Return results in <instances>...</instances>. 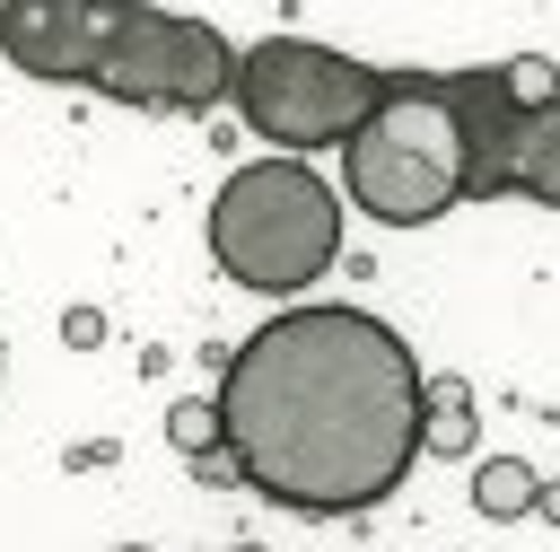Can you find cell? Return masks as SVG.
<instances>
[{"mask_svg": "<svg viewBox=\"0 0 560 552\" xmlns=\"http://www.w3.org/2000/svg\"><path fill=\"white\" fill-rule=\"evenodd\" d=\"M166 438H175V447H184L192 464H210V456H219V412H210L201 394H184V403L166 412Z\"/></svg>", "mask_w": 560, "mask_h": 552, "instance_id": "8fae6325", "label": "cell"}, {"mask_svg": "<svg viewBox=\"0 0 560 552\" xmlns=\"http://www.w3.org/2000/svg\"><path fill=\"white\" fill-rule=\"evenodd\" d=\"M0 368H9V350H0Z\"/></svg>", "mask_w": 560, "mask_h": 552, "instance_id": "5bb4252c", "label": "cell"}, {"mask_svg": "<svg viewBox=\"0 0 560 552\" xmlns=\"http://www.w3.org/2000/svg\"><path fill=\"white\" fill-rule=\"evenodd\" d=\"M490 193H525V202L560 210V96L534 105V114H516V131L490 158Z\"/></svg>", "mask_w": 560, "mask_h": 552, "instance_id": "52a82bcc", "label": "cell"}, {"mask_svg": "<svg viewBox=\"0 0 560 552\" xmlns=\"http://www.w3.org/2000/svg\"><path fill=\"white\" fill-rule=\"evenodd\" d=\"M122 552H140V543H122Z\"/></svg>", "mask_w": 560, "mask_h": 552, "instance_id": "4fadbf2b", "label": "cell"}, {"mask_svg": "<svg viewBox=\"0 0 560 552\" xmlns=\"http://www.w3.org/2000/svg\"><path fill=\"white\" fill-rule=\"evenodd\" d=\"M534 491H542V473L525 456H481V473H472V508L481 517H525Z\"/></svg>", "mask_w": 560, "mask_h": 552, "instance_id": "9c48e42d", "label": "cell"}, {"mask_svg": "<svg viewBox=\"0 0 560 552\" xmlns=\"http://www.w3.org/2000/svg\"><path fill=\"white\" fill-rule=\"evenodd\" d=\"M341 202H359L376 228H429L455 202H472V158H464L446 79L385 70L376 114L341 140Z\"/></svg>", "mask_w": 560, "mask_h": 552, "instance_id": "7a4b0ae2", "label": "cell"}, {"mask_svg": "<svg viewBox=\"0 0 560 552\" xmlns=\"http://www.w3.org/2000/svg\"><path fill=\"white\" fill-rule=\"evenodd\" d=\"M420 447L429 456H472V386L464 377H429L420 386Z\"/></svg>", "mask_w": 560, "mask_h": 552, "instance_id": "ba28073f", "label": "cell"}, {"mask_svg": "<svg viewBox=\"0 0 560 552\" xmlns=\"http://www.w3.org/2000/svg\"><path fill=\"white\" fill-rule=\"evenodd\" d=\"M534 508H542V517H551V526H560V491H534Z\"/></svg>", "mask_w": 560, "mask_h": 552, "instance_id": "7c38bea8", "label": "cell"}, {"mask_svg": "<svg viewBox=\"0 0 560 552\" xmlns=\"http://www.w3.org/2000/svg\"><path fill=\"white\" fill-rule=\"evenodd\" d=\"M210 254L236 289L289 298L341 254V193L306 158H245L210 193Z\"/></svg>", "mask_w": 560, "mask_h": 552, "instance_id": "3957f363", "label": "cell"}, {"mask_svg": "<svg viewBox=\"0 0 560 552\" xmlns=\"http://www.w3.org/2000/svg\"><path fill=\"white\" fill-rule=\"evenodd\" d=\"M88 88L114 96V105H149V114H201L236 88V44L201 18H184V9L114 0V26H105Z\"/></svg>", "mask_w": 560, "mask_h": 552, "instance_id": "5b68a950", "label": "cell"}, {"mask_svg": "<svg viewBox=\"0 0 560 552\" xmlns=\"http://www.w3.org/2000/svg\"><path fill=\"white\" fill-rule=\"evenodd\" d=\"M385 70L350 61L315 35H262L254 53H236V114L254 140H271V158H306V149H341L368 114H376Z\"/></svg>", "mask_w": 560, "mask_h": 552, "instance_id": "277c9868", "label": "cell"}, {"mask_svg": "<svg viewBox=\"0 0 560 552\" xmlns=\"http://www.w3.org/2000/svg\"><path fill=\"white\" fill-rule=\"evenodd\" d=\"M114 26V0H0V53L26 79H79L96 70Z\"/></svg>", "mask_w": 560, "mask_h": 552, "instance_id": "8992f818", "label": "cell"}, {"mask_svg": "<svg viewBox=\"0 0 560 552\" xmlns=\"http://www.w3.org/2000/svg\"><path fill=\"white\" fill-rule=\"evenodd\" d=\"M499 88H508V105H516V114H534V105H551V96H560V70H551L542 53H516V61H499Z\"/></svg>", "mask_w": 560, "mask_h": 552, "instance_id": "30bf717a", "label": "cell"}, {"mask_svg": "<svg viewBox=\"0 0 560 552\" xmlns=\"http://www.w3.org/2000/svg\"><path fill=\"white\" fill-rule=\"evenodd\" d=\"M219 464L289 517H359L420 464V359L368 307H289L219 377Z\"/></svg>", "mask_w": 560, "mask_h": 552, "instance_id": "6da1fadb", "label": "cell"}]
</instances>
